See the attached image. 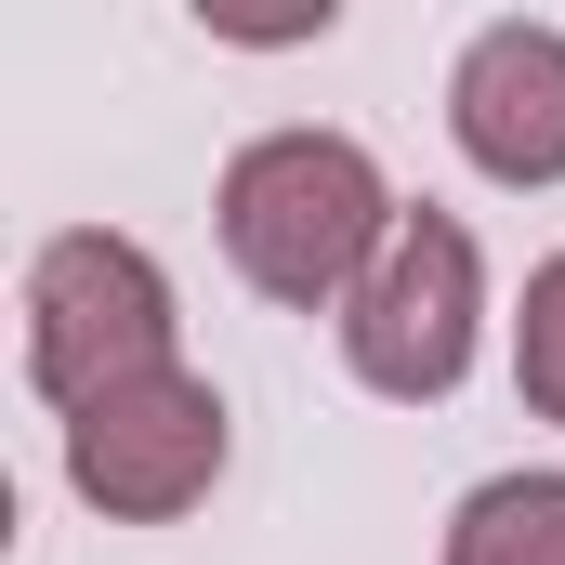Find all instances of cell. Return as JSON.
<instances>
[{
    "label": "cell",
    "instance_id": "cell-1",
    "mask_svg": "<svg viewBox=\"0 0 565 565\" xmlns=\"http://www.w3.org/2000/svg\"><path fill=\"white\" fill-rule=\"evenodd\" d=\"M395 237V184L355 132H264L224 171V264L264 302H355V277Z\"/></svg>",
    "mask_w": 565,
    "mask_h": 565
},
{
    "label": "cell",
    "instance_id": "cell-3",
    "mask_svg": "<svg viewBox=\"0 0 565 565\" xmlns=\"http://www.w3.org/2000/svg\"><path fill=\"white\" fill-rule=\"evenodd\" d=\"M473 329H487V264H473V237H460L447 211H395L382 264L342 302L355 382L395 395V408H422V395H447V382L473 369Z\"/></svg>",
    "mask_w": 565,
    "mask_h": 565
},
{
    "label": "cell",
    "instance_id": "cell-5",
    "mask_svg": "<svg viewBox=\"0 0 565 565\" xmlns=\"http://www.w3.org/2000/svg\"><path fill=\"white\" fill-rule=\"evenodd\" d=\"M447 132L487 184H565V26H473V53L447 66Z\"/></svg>",
    "mask_w": 565,
    "mask_h": 565
},
{
    "label": "cell",
    "instance_id": "cell-4",
    "mask_svg": "<svg viewBox=\"0 0 565 565\" xmlns=\"http://www.w3.org/2000/svg\"><path fill=\"white\" fill-rule=\"evenodd\" d=\"M211 473H224V395L198 369H158V382H132V395H106V408L66 422V487L93 513H119V526L198 513Z\"/></svg>",
    "mask_w": 565,
    "mask_h": 565
},
{
    "label": "cell",
    "instance_id": "cell-2",
    "mask_svg": "<svg viewBox=\"0 0 565 565\" xmlns=\"http://www.w3.org/2000/svg\"><path fill=\"white\" fill-rule=\"evenodd\" d=\"M171 342H184V316H171V277H158L145 237H106V224L40 237V264H26V382L66 422L158 382V369H184Z\"/></svg>",
    "mask_w": 565,
    "mask_h": 565
},
{
    "label": "cell",
    "instance_id": "cell-6",
    "mask_svg": "<svg viewBox=\"0 0 565 565\" xmlns=\"http://www.w3.org/2000/svg\"><path fill=\"white\" fill-rule=\"evenodd\" d=\"M447 565H565V473H487L447 513Z\"/></svg>",
    "mask_w": 565,
    "mask_h": 565
},
{
    "label": "cell",
    "instance_id": "cell-7",
    "mask_svg": "<svg viewBox=\"0 0 565 565\" xmlns=\"http://www.w3.org/2000/svg\"><path fill=\"white\" fill-rule=\"evenodd\" d=\"M513 382H526V408L565 422V250L526 277V316H513Z\"/></svg>",
    "mask_w": 565,
    "mask_h": 565
}]
</instances>
